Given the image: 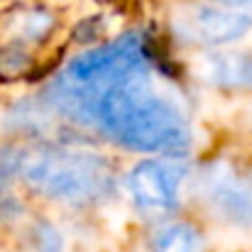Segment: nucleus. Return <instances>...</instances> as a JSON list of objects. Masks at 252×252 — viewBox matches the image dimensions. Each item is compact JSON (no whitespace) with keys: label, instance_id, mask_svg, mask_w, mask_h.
I'll return each instance as SVG.
<instances>
[{"label":"nucleus","instance_id":"obj_3","mask_svg":"<svg viewBox=\"0 0 252 252\" xmlns=\"http://www.w3.org/2000/svg\"><path fill=\"white\" fill-rule=\"evenodd\" d=\"M171 34L184 44L223 47L243 39L252 27V17L216 2H191L171 12Z\"/></svg>","mask_w":252,"mask_h":252},{"label":"nucleus","instance_id":"obj_7","mask_svg":"<svg viewBox=\"0 0 252 252\" xmlns=\"http://www.w3.org/2000/svg\"><path fill=\"white\" fill-rule=\"evenodd\" d=\"M152 252H206L201 233L191 223H169L152 238Z\"/></svg>","mask_w":252,"mask_h":252},{"label":"nucleus","instance_id":"obj_4","mask_svg":"<svg viewBox=\"0 0 252 252\" xmlns=\"http://www.w3.org/2000/svg\"><path fill=\"white\" fill-rule=\"evenodd\" d=\"M184 164L176 159H145L130 169L125 184L132 203L147 216H167L179 206Z\"/></svg>","mask_w":252,"mask_h":252},{"label":"nucleus","instance_id":"obj_10","mask_svg":"<svg viewBox=\"0 0 252 252\" xmlns=\"http://www.w3.org/2000/svg\"><path fill=\"white\" fill-rule=\"evenodd\" d=\"M216 5H223V7H230V10H238L243 15H252V0H211Z\"/></svg>","mask_w":252,"mask_h":252},{"label":"nucleus","instance_id":"obj_8","mask_svg":"<svg viewBox=\"0 0 252 252\" xmlns=\"http://www.w3.org/2000/svg\"><path fill=\"white\" fill-rule=\"evenodd\" d=\"M30 69H32V57L22 42H12L0 49V79L2 81L22 79Z\"/></svg>","mask_w":252,"mask_h":252},{"label":"nucleus","instance_id":"obj_5","mask_svg":"<svg viewBox=\"0 0 252 252\" xmlns=\"http://www.w3.org/2000/svg\"><path fill=\"white\" fill-rule=\"evenodd\" d=\"M206 201L228 223L252 228V176L240 169L220 164L203 179Z\"/></svg>","mask_w":252,"mask_h":252},{"label":"nucleus","instance_id":"obj_1","mask_svg":"<svg viewBox=\"0 0 252 252\" xmlns=\"http://www.w3.org/2000/svg\"><path fill=\"white\" fill-rule=\"evenodd\" d=\"M74 123L91 125L110 142L142 155L174 157L191 147L186 115L147 81L110 88L76 110Z\"/></svg>","mask_w":252,"mask_h":252},{"label":"nucleus","instance_id":"obj_6","mask_svg":"<svg viewBox=\"0 0 252 252\" xmlns=\"http://www.w3.org/2000/svg\"><path fill=\"white\" fill-rule=\"evenodd\" d=\"M193 76L201 84L230 91H252V54L250 52H216L203 54L193 64Z\"/></svg>","mask_w":252,"mask_h":252},{"label":"nucleus","instance_id":"obj_2","mask_svg":"<svg viewBox=\"0 0 252 252\" xmlns=\"http://www.w3.org/2000/svg\"><path fill=\"white\" fill-rule=\"evenodd\" d=\"M17 179L37 196L76 206L103 201L115 189V169L105 157L59 145L20 147Z\"/></svg>","mask_w":252,"mask_h":252},{"label":"nucleus","instance_id":"obj_9","mask_svg":"<svg viewBox=\"0 0 252 252\" xmlns=\"http://www.w3.org/2000/svg\"><path fill=\"white\" fill-rule=\"evenodd\" d=\"M32 248L37 252H59L62 250V235L49 225V223H37L30 230Z\"/></svg>","mask_w":252,"mask_h":252}]
</instances>
